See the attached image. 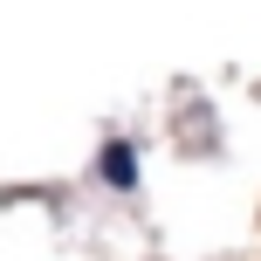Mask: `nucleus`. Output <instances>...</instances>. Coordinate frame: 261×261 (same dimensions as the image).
Masks as SVG:
<instances>
[{"label": "nucleus", "instance_id": "obj_1", "mask_svg": "<svg viewBox=\"0 0 261 261\" xmlns=\"http://www.w3.org/2000/svg\"><path fill=\"white\" fill-rule=\"evenodd\" d=\"M103 172H110V179H124V186H130V151H124V144H117V151L103 158Z\"/></svg>", "mask_w": 261, "mask_h": 261}]
</instances>
